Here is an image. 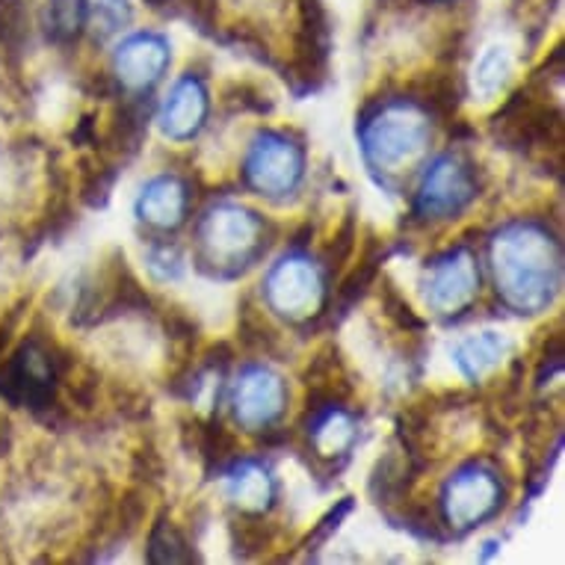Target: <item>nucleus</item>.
<instances>
[{"instance_id": "nucleus-12", "label": "nucleus", "mask_w": 565, "mask_h": 565, "mask_svg": "<svg viewBox=\"0 0 565 565\" xmlns=\"http://www.w3.org/2000/svg\"><path fill=\"white\" fill-rule=\"evenodd\" d=\"M86 19H89L86 0H47L45 30L54 42H72V39L81 36Z\"/></svg>"}, {"instance_id": "nucleus-25", "label": "nucleus", "mask_w": 565, "mask_h": 565, "mask_svg": "<svg viewBox=\"0 0 565 565\" xmlns=\"http://www.w3.org/2000/svg\"><path fill=\"white\" fill-rule=\"evenodd\" d=\"M146 512H149V501L139 489H125L116 501V510L110 512V524L116 530V536H130L137 533L139 524L146 521Z\"/></svg>"}, {"instance_id": "nucleus-9", "label": "nucleus", "mask_w": 565, "mask_h": 565, "mask_svg": "<svg viewBox=\"0 0 565 565\" xmlns=\"http://www.w3.org/2000/svg\"><path fill=\"white\" fill-rule=\"evenodd\" d=\"M471 181L465 175L462 169L450 163V160H441L433 175L427 178V186H424V204L429 207H438V211H450V207H459L471 199Z\"/></svg>"}, {"instance_id": "nucleus-19", "label": "nucleus", "mask_w": 565, "mask_h": 565, "mask_svg": "<svg viewBox=\"0 0 565 565\" xmlns=\"http://www.w3.org/2000/svg\"><path fill=\"white\" fill-rule=\"evenodd\" d=\"M473 269H471V258H465V255H459V258L454 260V267H447L438 273L436 278V290H433V299H438L441 294H447L445 299H441V306L445 308H456L462 306V302H468L473 294Z\"/></svg>"}, {"instance_id": "nucleus-4", "label": "nucleus", "mask_w": 565, "mask_h": 565, "mask_svg": "<svg viewBox=\"0 0 565 565\" xmlns=\"http://www.w3.org/2000/svg\"><path fill=\"white\" fill-rule=\"evenodd\" d=\"M167 60V42L160 36H149V33H146V36L128 39V42L119 47V54H116L119 81L125 86H134V89L151 86L160 75H163Z\"/></svg>"}, {"instance_id": "nucleus-35", "label": "nucleus", "mask_w": 565, "mask_h": 565, "mask_svg": "<svg viewBox=\"0 0 565 565\" xmlns=\"http://www.w3.org/2000/svg\"><path fill=\"white\" fill-rule=\"evenodd\" d=\"M72 139H75L77 146H93L95 142V116L93 113L81 116V121H77V128H75V134H72Z\"/></svg>"}, {"instance_id": "nucleus-20", "label": "nucleus", "mask_w": 565, "mask_h": 565, "mask_svg": "<svg viewBox=\"0 0 565 565\" xmlns=\"http://www.w3.org/2000/svg\"><path fill=\"white\" fill-rule=\"evenodd\" d=\"M228 536H232L234 554L243 559L264 554L273 545V527L267 521L252 519V515H241V519L228 521Z\"/></svg>"}, {"instance_id": "nucleus-33", "label": "nucleus", "mask_w": 565, "mask_h": 565, "mask_svg": "<svg viewBox=\"0 0 565 565\" xmlns=\"http://www.w3.org/2000/svg\"><path fill=\"white\" fill-rule=\"evenodd\" d=\"M186 10L193 15L202 33H211L216 24V0H186Z\"/></svg>"}, {"instance_id": "nucleus-17", "label": "nucleus", "mask_w": 565, "mask_h": 565, "mask_svg": "<svg viewBox=\"0 0 565 565\" xmlns=\"http://www.w3.org/2000/svg\"><path fill=\"white\" fill-rule=\"evenodd\" d=\"M408 473H417L408 459L406 462H399L397 456H385V459H380L371 473V494L376 498V503L397 501L399 494L408 489V482H412Z\"/></svg>"}, {"instance_id": "nucleus-28", "label": "nucleus", "mask_w": 565, "mask_h": 565, "mask_svg": "<svg viewBox=\"0 0 565 565\" xmlns=\"http://www.w3.org/2000/svg\"><path fill=\"white\" fill-rule=\"evenodd\" d=\"M352 249H355V214H347L343 216L341 228L334 232L332 243H329V249H326V267L338 273V269L350 260Z\"/></svg>"}, {"instance_id": "nucleus-16", "label": "nucleus", "mask_w": 565, "mask_h": 565, "mask_svg": "<svg viewBox=\"0 0 565 565\" xmlns=\"http://www.w3.org/2000/svg\"><path fill=\"white\" fill-rule=\"evenodd\" d=\"M380 264H382V246L376 237H371L367 246H364V255L362 260H359V267L343 278L341 290H338V302H341V308H350L355 299H362L364 294H367V288H371L373 281H376V276H380Z\"/></svg>"}, {"instance_id": "nucleus-34", "label": "nucleus", "mask_w": 565, "mask_h": 565, "mask_svg": "<svg viewBox=\"0 0 565 565\" xmlns=\"http://www.w3.org/2000/svg\"><path fill=\"white\" fill-rule=\"evenodd\" d=\"M234 362V352L228 343H214V347H207V352H204V367H216V371H225L228 364Z\"/></svg>"}, {"instance_id": "nucleus-18", "label": "nucleus", "mask_w": 565, "mask_h": 565, "mask_svg": "<svg viewBox=\"0 0 565 565\" xmlns=\"http://www.w3.org/2000/svg\"><path fill=\"white\" fill-rule=\"evenodd\" d=\"M186 427L193 429V438H195V447H199V454L204 456V462L207 468H214V465H223L225 459H232L234 450H237V441L228 429L220 424V420H186Z\"/></svg>"}, {"instance_id": "nucleus-6", "label": "nucleus", "mask_w": 565, "mask_h": 565, "mask_svg": "<svg viewBox=\"0 0 565 565\" xmlns=\"http://www.w3.org/2000/svg\"><path fill=\"white\" fill-rule=\"evenodd\" d=\"M204 116H207V93L199 81L186 77L184 84H178L163 110V130L172 139H190L202 128Z\"/></svg>"}, {"instance_id": "nucleus-15", "label": "nucleus", "mask_w": 565, "mask_h": 565, "mask_svg": "<svg viewBox=\"0 0 565 565\" xmlns=\"http://www.w3.org/2000/svg\"><path fill=\"white\" fill-rule=\"evenodd\" d=\"M77 175H81V199L89 207H104L116 184V167L104 163L102 158H81L77 160Z\"/></svg>"}, {"instance_id": "nucleus-27", "label": "nucleus", "mask_w": 565, "mask_h": 565, "mask_svg": "<svg viewBox=\"0 0 565 565\" xmlns=\"http://www.w3.org/2000/svg\"><path fill=\"white\" fill-rule=\"evenodd\" d=\"M241 341L246 343L249 350H273V343H276L273 329L260 320L258 311H255L249 302H243L241 311Z\"/></svg>"}, {"instance_id": "nucleus-14", "label": "nucleus", "mask_w": 565, "mask_h": 565, "mask_svg": "<svg viewBox=\"0 0 565 565\" xmlns=\"http://www.w3.org/2000/svg\"><path fill=\"white\" fill-rule=\"evenodd\" d=\"M232 498L234 503H241L243 510L258 512V510H267L269 503H273L276 489H273V480H269L267 473L260 471L258 465H243L241 471L234 473Z\"/></svg>"}, {"instance_id": "nucleus-11", "label": "nucleus", "mask_w": 565, "mask_h": 565, "mask_svg": "<svg viewBox=\"0 0 565 565\" xmlns=\"http://www.w3.org/2000/svg\"><path fill=\"white\" fill-rule=\"evenodd\" d=\"M149 128V104H125L116 110L107 130V146L116 154H134Z\"/></svg>"}, {"instance_id": "nucleus-3", "label": "nucleus", "mask_w": 565, "mask_h": 565, "mask_svg": "<svg viewBox=\"0 0 565 565\" xmlns=\"http://www.w3.org/2000/svg\"><path fill=\"white\" fill-rule=\"evenodd\" d=\"M498 510V486L491 473L462 471L447 486V515L459 527H473L477 521Z\"/></svg>"}, {"instance_id": "nucleus-13", "label": "nucleus", "mask_w": 565, "mask_h": 565, "mask_svg": "<svg viewBox=\"0 0 565 565\" xmlns=\"http://www.w3.org/2000/svg\"><path fill=\"white\" fill-rule=\"evenodd\" d=\"M199 556L193 554V547L184 539V533L167 519L160 515L158 524L151 527L149 536V563L167 565V563H193Z\"/></svg>"}, {"instance_id": "nucleus-32", "label": "nucleus", "mask_w": 565, "mask_h": 565, "mask_svg": "<svg viewBox=\"0 0 565 565\" xmlns=\"http://www.w3.org/2000/svg\"><path fill=\"white\" fill-rule=\"evenodd\" d=\"M228 93L237 95V107L241 110H255V113H269L273 110V102H267V95L255 89L252 84H234L228 86Z\"/></svg>"}, {"instance_id": "nucleus-31", "label": "nucleus", "mask_w": 565, "mask_h": 565, "mask_svg": "<svg viewBox=\"0 0 565 565\" xmlns=\"http://www.w3.org/2000/svg\"><path fill=\"white\" fill-rule=\"evenodd\" d=\"M163 326H167V334L175 343L193 347V343L199 341V326H195L193 320L181 311V308H172V311L163 317Z\"/></svg>"}, {"instance_id": "nucleus-26", "label": "nucleus", "mask_w": 565, "mask_h": 565, "mask_svg": "<svg viewBox=\"0 0 565 565\" xmlns=\"http://www.w3.org/2000/svg\"><path fill=\"white\" fill-rule=\"evenodd\" d=\"M382 311L399 326V329H408V332H420L424 323H420V317L412 311L406 299L399 297V290L394 288V281L391 278H382Z\"/></svg>"}, {"instance_id": "nucleus-7", "label": "nucleus", "mask_w": 565, "mask_h": 565, "mask_svg": "<svg viewBox=\"0 0 565 565\" xmlns=\"http://www.w3.org/2000/svg\"><path fill=\"white\" fill-rule=\"evenodd\" d=\"M382 125L367 137V151L376 154L380 163H397V160L408 158L420 149L424 142V128L417 125L415 119H399V116H391V119H380Z\"/></svg>"}, {"instance_id": "nucleus-5", "label": "nucleus", "mask_w": 565, "mask_h": 565, "mask_svg": "<svg viewBox=\"0 0 565 565\" xmlns=\"http://www.w3.org/2000/svg\"><path fill=\"white\" fill-rule=\"evenodd\" d=\"M281 403H285L281 380L267 371L246 373L241 385H237V397H234L237 417H241L243 424H249V427H258L269 417H276L281 412Z\"/></svg>"}, {"instance_id": "nucleus-23", "label": "nucleus", "mask_w": 565, "mask_h": 565, "mask_svg": "<svg viewBox=\"0 0 565 565\" xmlns=\"http://www.w3.org/2000/svg\"><path fill=\"white\" fill-rule=\"evenodd\" d=\"M420 98L441 119H450L459 107V86L454 75H429L420 81Z\"/></svg>"}, {"instance_id": "nucleus-29", "label": "nucleus", "mask_w": 565, "mask_h": 565, "mask_svg": "<svg viewBox=\"0 0 565 565\" xmlns=\"http://www.w3.org/2000/svg\"><path fill=\"white\" fill-rule=\"evenodd\" d=\"M350 512H352V498H343L338 507H332V510L326 512L323 519L317 521V527L308 533V539L302 542V547H306V551H320V545H323V542H329V536H332L334 530L341 527V521L347 519Z\"/></svg>"}, {"instance_id": "nucleus-21", "label": "nucleus", "mask_w": 565, "mask_h": 565, "mask_svg": "<svg viewBox=\"0 0 565 565\" xmlns=\"http://www.w3.org/2000/svg\"><path fill=\"white\" fill-rule=\"evenodd\" d=\"M503 350H510V343L503 341V338H498L494 332H486L480 334V338H473V341L462 343V350H459V367H462L471 380H477L486 367L498 364Z\"/></svg>"}, {"instance_id": "nucleus-10", "label": "nucleus", "mask_w": 565, "mask_h": 565, "mask_svg": "<svg viewBox=\"0 0 565 565\" xmlns=\"http://www.w3.org/2000/svg\"><path fill=\"white\" fill-rule=\"evenodd\" d=\"M269 288H290V297L276 306L281 315H306L302 308H308V302H315L317 297V278L302 260H285L269 278Z\"/></svg>"}, {"instance_id": "nucleus-2", "label": "nucleus", "mask_w": 565, "mask_h": 565, "mask_svg": "<svg viewBox=\"0 0 565 565\" xmlns=\"http://www.w3.org/2000/svg\"><path fill=\"white\" fill-rule=\"evenodd\" d=\"M302 175V154L290 142L278 137H258L255 149L246 163V178L255 190L267 195H278L294 190Z\"/></svg>"}, {"instance_id": "nucleus-37", "label": "nucleus", "mask_w": 565, "mask_h": 565, "mask_svg": "<svg viewBox=\"0 0 565 565\" xmlns=\"http://www.w3.org/2000/svg\"><path fill=\"white\" fill-rule=\"evenodd\" d=\"M169 3H172V0H146V7H151V10H167Z\"/></svg>"}, {"instance_id": "nucleus-30", "label": "nucleus", "mask_w": 565, "mask_h": 565, "mask_svg": "<svg viewBox=\"0 0 565 565\" xmlns=\"http://www.w3.org/2000/svg\"><path fill=\"white\" fill-rule=\"evenodd\" d=\"M130 468H134V477H137V480L158 482L160 477H163V459H160V454L154 450L151 441H146V445H139L137 450H134V456H130Z\"/></svg>"}, {"instance_id": "nucleus-8", "label": "nucleus", "mask_w": 565, "mask_h": 565, "mask_svg": "<svg viewBox=\"0 0 565 565\" xmlns=\"http://www.w3.org/2000/svg\"><path fill=\"white\" fill-rule=\"evenodd\" d=\"M137 211L142 220H149L151 225L160 228H175L184 220L186 211V195L184 186L178 184L175 178H160L146 186V193L139 199Z\"/></svg>"}, {"instance_id": "nucleus-36", "label": "nucleus", "mask_w": 565, "mask_h": 565, "mask_svg": "<svg viewBox=\"0 0 565 565\" xmlns=\"http://www.w3.org/2000/svg\"><path fill=\"white\" fill-rule=\"evenodd\" d=\"M311 234H315V228H311V223L302 225V228H299V232L294 234V246H306L308 237H311Z\"/></svg>"}, {"instance_id": "nucleus-24", "label": "nucleus", "mask_w": 565, "mask_h": 565, "mask_svg": "<svg viewBox=\"0 0 565 565\" xmlns=\"http://www.w3.org/2000/svg\"><path fill=\"white\" fill-rule=\"evenodd\" d=\"M28 0H0V45L19 51L28 39Z\"/></svg>"}, {"instance_id": "nucleus-22", "label": "nucleus", "mask_w": 565, "mask_h": 565, "mask_svg": "<svg viewBox=\"0 0 565 565\" xmlns=\"http://www.w3.org/2000/svg\"><path fill=\"white\" fill-rule=\"evenodd\" d=\"M512 75V56L507 54V47L501 45H491L486 47V54L480 56V63H477V72H473V84L480 89V95L491 98V95L498 93Z\"/></svg>"}, {"instance_id": "nucleus-1", "label": "nucleus", "mask_w": 565, "mask_h": 565, "mask_svg": "<svg viewBox=\"0 0 565 565\" xmlns=\"http://www.w3.org/2000/svg\"><path fill=\"white\" fill-rule=\"evenodd\" d=\"M494 134L510 149H563V116L547 95H536V84L519 89L491 119Z\"/></svg>"}]
</instances>
